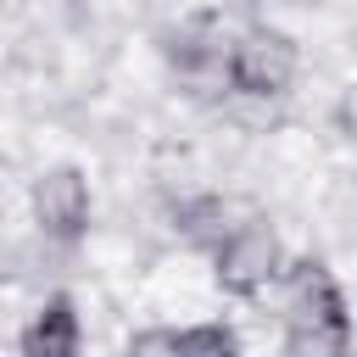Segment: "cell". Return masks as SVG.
Instances as JSON below:
<instances>
[{"instance_id": "cell-1", "label": "cell", "mask_w": 357, "mask_h": 357, "mask_svg": "<svg viewBox=\"0 0 357 357\" xmlns=\"http://www.w3.org/2000/svg\"><path fill=\"white\" fill-rule=\"evenodd\" d=\"M279 296H284V351L296 357H329L351 346V312H346V290L335 284L324 257H296L279 273Z\"/></svg>"}, {"instance_id": "cell-2", "label": "cell", "mask_w": 357, "mask_h": 357, "mask_svg": "<svg viewBox=\"0 0 357 357\" xmlns=\"http://www.w3.org/2000/svg\"><path fill=\"white\" fill-rule=\"evenodd\" d=\"M296 73H301V45L273 22L240 28L223 56V84L240 100H279V95H290Z\"/></svg>"}, {"instance_id": "cell-3", "label": "cell", "mask_w": 357, "mask_h": 357, "mask_svg": "<svg viewBox=\"0 0 357 357\" xmlns=\"http://www.w3.org/2000/svg\"><path fill=\"white\" fill-rule=\"evenodd\" d=\"M212 284L223 290V296H234V301H257L262 290H273L279 284V273H284V240H279V229L268 223V218H240L212 251Z\"/></svg>"}, {"instance_id": "cell-4", "label": "cell", "mask_w": 357, "mask_h": 357, "mask_svg": "<svg viewBox=\"0 0 357 357\" xmlns=\"http://www.w3.org/2000/svg\"><path fill=\"white\" fill-rule=\"evenodd\" d=\"M28 212H33V229L50 240V245H78L89 234V218H95V190L84 178L78 162H56L45 167L33 184H28Z\"/></svg>"}, {"instance_id": "cell-5", "label": "cell", "mask_w": 357, "mask_h": 357, "mask_svg": "<svg viewBox=\"0 0 357 357\" xmlns=\"http://www.w3.org/2000/svg\"><path fill=\"white\" fill-rule=\"evenodd\" d=\"M84 346V318H78V301L67 290H50L39 301V312L22 324L17 335V351L22 357H73Z\"/></svg>"}, {"instance_id": "cell-6", "label": "cell", "mask_w": 357, "mask_h": 357, "mask_svg": "<svg viewBox=\"0 0 357 357\" xmlns=\"http://www.w3.org/2000/svg\"><path fill=\"white\" fill-rule=\"evenodd\" d=\"M128 351H195V357H234L240 335L229 324H184V329H139Z\"/></svg>"}, {"instance_id": "cell-7", "label": "cell", "mask_w": 357, "mask_h": 357, "mask_svg": "<svg viewBox=\"0 0 357 357\" xmlns=\"http://www.w3.org/2000/svg\"><path fill=\"white\" fill-rule=\"evenodd\" d=\"M229 218H234V201H223V195H195V201H184V206L173 212V223H178L201 251H212V245L234 229ZM245 218H251V212H245Z\"/></svg>"}]
</instances>
